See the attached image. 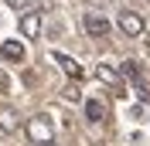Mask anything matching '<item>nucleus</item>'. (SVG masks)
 I'll return each instance as SVG.
<instances>
[{
  "label": "nucleus",
  "instance_id": "f257e3e1",
  "mask_svg": "<svg viewBox=\"0 0 150 146\" xmlns=\"http://www.w3.org/2000/svg\"><path fill=\"white\" fill-rule=\"evenodd\" d=\"M28 139L34 146H51V143H55V126H51V119H48V116L28 119Z\"/></svg>",
  "mask_w": 150,
  "mask_h": 146
},
{
  "label": "nucleus",
  "instance_id": "f03ea898",
  "mask_svg": "<svg viewBox=\"0 0 150 146\" xmlns=\"http://www.w3.org/2000/svg\"><path fill=\"white\" fill-rule=\"evenodd\" d=\"M120 31L126 37H140L143 31H147V24H143V17L140 14H133V10H123L120 14Z\"/></svg>",
  "mask_w": 150,
  "mask_h": 146
},
{
  "label": "nucleus",
  "instance_id": "7ed1b4c3",
  "mask_svg": "<svg viewBox=\"0 0 150 146\" xmlns=\"http://www.w3.org/2000/svg\"><path fill=\"white\" fill-rule=\"evenodd\" d=\"M96 78L106 82V85H112L116 95H123V72H116L112 65H96Z\"/></svg>",
  "mask_w": 150,
  "mask_h": 146
},
{
  "label": "nucleus",
  "instance_id": "20e7f679",
  "mask_svg": "<svg viewBox=\"0 0 150 146\" xmlns=\"http://www.w3.org/2000/svg\"><path fill=\"white\" fill-rule=\"evenodd\" d=\"M85 34H92V37H106L109 34V20L106 17H99V14H85Z\"/></svg>",
  "mask_w": 150,
  "mask_h": 146
},
{
  "label": "nucleus",
  "instance_id": "39448f33",
  "mask_svg": "<svg viewBox=\"0 0 150 146\" xmlns=\"http://www.w3.org/2000/svg\"><path fill=\"white\" fill-rule=\"evenodd\" d=\"M0 129H4V133H17V129H21V116L10 109V105L0 109Z\"/></svg>",
  "mask_w": 150,
  "mask_h": 146
},
{
  "label": "nucleus",
  "instance_id": "423d86ee",
  "mask_svg": "<svg viewBox=\"0 0 150 146\" xmlns=\"http://www.w3.org/2000/svg\"><path fill=\"white\" fill-rule=\"evenodd\" d=\"M55 61L62 65V72H65L68 78H75V82H79V78H82V65L75 61V58H68V55H55Z\"/></svg>",
  "mask_w": 150,
  "mask_h": 146
},
{
  "label": "nucleus",
  "instance_id": "0eeeda50",
  "mask_svg": "<svg viewBox=\"0 0 150 146\" xmlns=\"http://www.w3.org/2000/svg\"><path fill=\"white\" fill-rule=\"evenodd\" d=\"M21 34L24 37H38L41 34V17H38V14H24V17H21Z\"/></svg>",
  "mask_w": 150,
  "mask_h": 146
},
{
  "label": "nucleus",
  "instance_id": "6e6552de",
  "mask_svg": "<svg viewBox=\"0 0 150 146\" xmlns=\"http://www.w3.org/2000/svg\"><path fill=\"white\" fill-rule=\"evenodd\" d=\"M0 55L7 58V61H24V44L21 41H4L0 44Z\"/></svg>",
  "mask_w": 150,
  "mask_h": 146
},
{
  "label": "nucleus",
  "instance_id": "1a4fd4ad",
  "mask_svg": "<svg viewBox=\"0 0 150 146\" xmlns=\"http://www.w3.org/2000/svg\"><path fill=\"white\" fill-rule=\"evenodd\" d=\"M85 119H89V122H103L106 119V105L99 99H89L85 102Z\"/></svg>",
  "mask_w": 150,
  "mask_h": 146
},
{
  "label": "nucleus",
  "instance_id": "9d476101",
  "mask_svg": "<svg viewBox=\"0 0 150 146\" xmlns=\"http://www.w3.org/2000/svg\"><path fill=\"white\" fill-rule=\"evenodd\" d=\"M65 99H68V102H79V88H75V85H68V88H65Z\"/></svg>",
  "mask_w": 150,
  "mask_h": 146
},
{
  "label": "nucleus",
  "instance_id": "9b49d317",
  "mask_svg": "<svg viewBox=\"0 0 150 146\" xmlns=\"http://www.w3.org/2000/svg\"><path fill=\"white\" fill-rule=\"evenodd\" d=\"M7 7H14V10H24V7H28V0H7Z\"/></svg>",
  "mask_w": 150,
  "mask_h": 146
},
{
  "label": "nucleus",
  "instance_id": "f8f14e48",
  "mask_svg": "<svg viewBox=\"0 0 150 146\" xmlns=\"http://www.w3.org/2000/svg\"><path fill=\"white\" fill-rule=\"evenodd\" d=\"M0 88H7V75L4 72H0Z\"/></svg>",
  "mask_w": 150,
  "mask_h": 146
}]
</instances>
